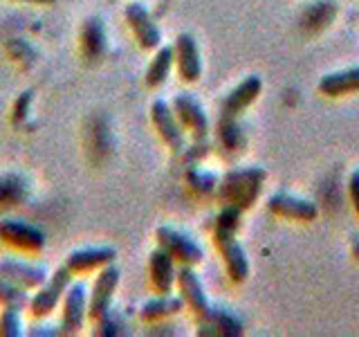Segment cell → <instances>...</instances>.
<instances>
[{
    "mask_svg": "<svg viewBox=\"0 0 359 337\" xmlns=\"http://www.w3.org/2000/svg\"><path fill=\"white\" fill-rule=\"evenodd\" d=\"M265 178L267 173L258 166L233 168V171H229L220 183V189H218L220 200L224 205L241 207L243 211L250 209L256 202L258 194H261Z\"/></svg>",
    "mask_w": 359,
    "mask_h": 337,
    "instance_id": "obj_1",
    "label": "cell"
},
{
    "mask_svg": "<svg viewBox=\"0 0 359 337\" xmlns=\"http://www.w3.org/2000/svg\"><path fill=\"white\" fill-rule=\"evenodd\" d=\"M72 284V272L65 265L59 267L52 277L45 279V284L39 288L34 297H29V310L34 317H48V315L59 306L67 286Z\"/></svg>",
    "mask_w": 359,
    "mask_h": 337,
    "instance_id": "obj_2",
    "label": "cell"
},
{
    "mask_svg": "<svg viewBox=\"0 0 359 337\" xmlns=\"http://www.w3.org/2000/svg\"><path fill=\"white\" fill-rule=\"evenodd\" d=\"M117 286H119V270L112 263L101 267V272L95 279L93 292H90V299H88V317L95 324L104 319L106 315H110L112 295H115Z\"/></svg>",
    "mask_w": 359,
    "mask_h": 337,
    "instance_id": "obj_3",
    "label": "cell"
},
{
    "mask_svg": "<svg viewBox=\"0 0 359 337\" xmlns=\"http://www.w3.org/2000/svg\"><path fill=\"white\" fill-rule=\"evenodd\" d=\"M0 243H7L20 252H41L48 241H45L43 230L34 225L18 218H3L0 220Z\"/></svg>",
    "mask_w": 359,
    "mask_h": 337,
    "instance_id": "obj_4",
    "label": "cell"
},
{
    "mask_svg": "<svg viewBox=\"0 0 359 337\" xmlns=\"http://www.w3.org/2000/svg\"><path fill=\"white\" fill-rule=\"evenodd\" d=\"M155 236H157V245L164 247V250L182 265H198L202 258H205L202 247L191 239V236L177 232L173 227L162 225V227H157Z\"/></svg>",
    "mask_w": 359,
    "mask_h": 337,
    "instance_id": "obj_5",
    "label": "cell"
},
{
    "mask_svg": "<svg viewBox=\"0 0 359 337\" xmlns=\"http://www.w3.org/2000/svg\"><path fill=\"white\" fill-rule=\"evenodd\" d=\"M123 18H126L133 37L137 39L140 48L144 50H157L162 45V32L153 20L151 11L146 9L142 3H130L123 9Z\"/></svg>",
    "mask_w": 359,
    "mask_h": 337,
    "instance_id": "obj_6",
    "label": "cell"
},
{
    "mask_svg": "<svg viewBox=\"0 0 359 337\" xmlns=\"http://www.w3.org/2000/svg\"><path fill=\"white\" fill-rule=\"evenodd\" d=\"M173 112H175L177 121L182 124L184 128H189L191 135H194L198 142H202L207 138L209 119H207L205 108L200 106V101L196 97H191L189 93H180L173 99Z\"/></svg>",
    "mask_w": 359,
    "mask_h": 337,
    "instance_id": "obj_7",
    "label": "cell"
},
{
    "mask_svg": "<svg viewBox=\"0 0 359 337\" xmlns=\"http://www.w3.org/2000/svg\"><path fill=\"white\" fill-rule=\"evenodd\" d=\"M151 119L155 131L160 133V138L166 142V146H171L173 151L184 149V133L182 124L177 121L173 106H168L164 99H155L151 106Z\"/></svg>",
    "mask_w": 359,
    "mask_h": 337,
    "instance_id": "obj_8",
    "label": "cell"
},
{
    "mask_svg": "<svg viewBox=\"0 0 359 337\" xmlns=\"http://www.w3.org/2000/svg\"><path fill=\"white\" fill-rule=\"evenodd\" d=\"M88 317V292L83 284H70L63 295V324L65 335H74L83 329Z\"/></svg>",
    "mask_w": 359,
    "mask_h": 337,
    "instance_id": "obj_9",
    "label": "cell"
},
{
    "mask_svg": "<svg viewBox=\"0 0 359 337\" xmlns=\"http://www.w3.org/2000/svg\"><path fill=\"white\" fill-rule=\"evenodd\" d=\"M117 250L108 245H97V247H81V250H74L67 254L65 258V267L70 270L72 275H81V272H93V270H101L115 261Z\"/></svg>",
    "mask_w": 359,
    "mask_h": 337,
    "instance_id": "obj_10",
    "label": "cell"
},
{
    "mask_svg": "<svg viewBox=\"0 0 359 337\" xmlns=\"http://www.w3.org/2000/svg\"><path fill=\"white\" fill-rule=\"evenodd\" d=\"M175 284L180 288V297L184 299V306H189L198 317L202 319L209 312V299L205 295V288H202V281L198 279L194 265H182L177 270V279Z\"/></svg>",
    "mask_w": 359,
    "mask_h": 337,
    "instance_id": "obj_11",
    "label": "cell"
},
{
    "mask_svg": "<svg viewBox=\"0 0 359 337\" xmlns=\"http://www.w3.org/2000/svg\"><path fill=\"white\" fill-rule=\"evenodd\" d=\"M267 207L274 216L280 218H290V220H303V223H310L319 216V209L314 202L306 200V198H297V196H290V194H274L269 196L267 200Z\"/></svg>",
    "mask_w": 359,
    "mask_h": 337,
    "instance_id": "obj_12",
    "label": "cell"
},
{
    "mask_svg": "<svg viewBox=\"0 0 359 337\" xmlns=\"http://www.w3.org/2000/svg\"><path fill=\"white\" fill-rule=\"evenodd\" d=\"M261 90H263L261 77H256V74L245 77L243 81L236 86L227 97H224V101H222V119H236V117H238L247 106L254 104L256 97L261 95Z\"/></svg>",
    "mask_w": 359,
    "mask_h": 337,
    "instance_id": "obj_13",
    "label": "cell"
},
{
    "mask_svg": "<svg viewBox=\"0 0 359 337\" xmlns=\"http://www.w3.org/2000/svg\"><path fill=\"white\" fill-rule=\"evenodd\" d=\"M175 63H177V72L182 77V81L194 84L202 74V59H200V50L198 43L191 34H180L175 45Z\"/></svg>",
    "mask_w": 359,
    "mask_h": 337,
    "instance_id": "obj_14",
    "label": "cell"
},
{
    "mask_svg": "<svg viewBox=\"0 0 359 337\" xmlns=\"http://www.w3.org/2000/svg\"><path fill=\"white\" fill-rule=\"evenodd\" d=\"M149 275H151V284H153L157 295H168V292L173 290V284L177 279L175 258L168 254L164 247H157V250L151 252Z\"/></svg>",
    "mask_w": 359,
    "mask_h": 337,
    "instance_id": "obj_15",
    "label": "cell"
},
{
    "mask_svg": "<svg viewBox=\"0 0 359 337\" xmlns=\"http://www.w3.org/2000/svg\"><path fill=\"white\" fill-rule=\"evenodd\" d=\"M0 275L9 279L11 284H16L20 288H41L48 279V270L43 265H34L25 261H16V258H5L0 261Z\"/></svg>",
    "mask_w": 359,
    "mask_h": 337,
    "instance_id": "obj_16",
    "label": "cell"
},
{
    "mask_svg": "<svg viewBox=\"0 0 359 337\" xmlns=\"http://www.w3.org/2000/svg\"><path fill=\"white\" fill-rule=\"evenodd\" d=\"M218 250L222 252L224 265H227V272L231 281L241 284L247 277H250V261H247V254L243 250V245L236 241V236H227V239H218L216 241Z\"/></svg>",
    "mask_w": 359,
    "mask_h": 337,
    "instance_id": "obj_17",
    "label": "cell"
},
{
    "mask_svg": "<svg viewBox=\"0 0 359 337\" xmlns=\"http://www.w3.org/2000/svg\"><path fill=\"white\" fill-rule=\"evenodd\" d=\"M319 93L325 97H344L359 93V67H348V70L339 72H328L321 77L319 81Z\"/></svg>",
    "mask_w": 359,
    "mask_h": 337,
    "instance_id": "obj_18",
    "label": "cell"
},
{
    "mask_svg": "<svg viewBox=\"0 0 359 337\" xmlns=\"http://www.w3.org/2000/svg\"><path fill=\"white\" fill-rule=\"evenodd\" d=\"M184 308V299L177 295H157L153 299H149L140 310V317L144 322H157L164 317H171V315H177Z\"/></svg>",
    "mask_w": 359,
    "mask_h": 337,
    "instance_id": "obj_19",
    "label": "cell"
},
{
    "mask_svg": "<svg viewBox=\"0 0 359 337\" xmlns=\"http://www.w3.org/2000/svg\"><path fill=\"white\" fill-rule=\"evenodd\" d=\"M81 45L88 59H99L106 52V27L99 16H90L81 29Z\"/></svg>",
    "mask_w": 359,
    "mask_h": 337,
    "instance_id": "obj_20",
    "label": "cell"
},
{
    "mask_svg": "<svg viewBox=\"0 0 359 337\" xmlns=\"http://www.w3.org/2000/svg\"><path fill=\"white\" fill-rule=\"evenodd\" d=\"M173 63H175L173 45H160V48H157V54L153 56V61L149 63V70H146V86L160 88L168 79V74H171Z\"/></svg>",
    "mask_w": 359,
    "mask_h": 337,
    "instance_id": "obj_21",
    "label": "cell"
},
{
    "mask_svg": "<svg viewBox=\"0 0 359 337\" xmlns=\"http://www.w3.org/2000/svg\"><path fill=\"white\" fill-rule=\"evenodd\" d=\"M202 324H205V329H213L216 335H241L243 333V326L238 319H233L231 315H227L224 310H216V308H209V312L202 317Z\"/></svg>",
    "mask_w": 359,
    "mask_h": 337,
    "instance_id": "obj_22",
    "label": "cell"
},
{
    "mask_svg": "<svg viewBox=\"0 0 359 337\" xmlns=\"http://www.w3.org/2000/svg\"><path fill=\"white\" fill-rule=\"evenodd\" d=\"M0 306H14V308H25L29 306V297L25 288H20L16 284H11L9 279L0 275Z\"/></svg>",
    "mask_w": 359,
    "mask_h": 337,
    "instance_id": "obj_23",
    "label": "cell"
},
{
    "mask_svg": "<svg viewBox=\"0 0 359 337\" xmlns=\"http://www.w3.org/2000/svg\"><path fill=\"white\" fill-rule=\"evenodd\" d=\"M27 185L18 176L0 178V205H16L20 198H25Z\"/></svg>",
    "mask_w": 359,
    "mask_h": 337,
    "instance_id": "obj_24",
    "label": "cell"
},
{
    "mask_svg": "<svg viewBox=\"0 0 359 337\" xmlns=\"http://www.w3.org/2000/svg\"><path fill=\"white\" fill-rule=\"evenodd\" d=\"M0 335H5V337H18V335H22L20 308L5 306L3 315H0Z\"/></svg>",
    "mask_w": 359,
    "mask_h": 337,
    "instance_id": "obj_25",
    "label": "cell"
},
{
    "mask_svg": "<svg viewBox=\"0 0 359 337\" xmlns=\"http://www.w3.org/2000/svg\"><path fill=\"white\" fill-rule=\"evenodd\" d=\"M187 180L196 191H200V194H209V191H213L218 185L216 176L209 173V171H202V168H194V171H189Z\"/></svg>",
    "mask_w": 359,
    "mask_h": 337,
    "instance_id": "obj_26",
    "label": "cell"
},
{
    "mask_svg": "<svg viewBox=\"0 0 359 337\" xmlns=\"http://www.w3.org/2000/svg\"><path fill=\"white\" fill-rule=\"evenodd\" d=\"M348 196H351L355 211L359 213V168H357V171H353L351 178H348Z\"/></svg>",
    "mask_w": 359,
    "mask_h": 337,
    "instance_id": "obj_27",
    "label": "cell"
},
{
    "mask_svg": "<svg viewBox=\"0 0 359 337\" xmlns=\"http://www.w3.org/2000/svg\"><path fill=\"white\" fill-rule=\"evenodd\" d=\"M29 101H32V93H22L16 101V108H14V121L20 124L22 119L27 117V106H29Z\"/></svg>",
    "mask_w": 359,
    "mask_h": 337,
    "instance_id": "obj_28",
    "label": "cell"
},
{
    "mask_svg": "<svg viewBox=\"0 0 359 337\" xmlns=\"http://www.w3.org/2000/svg\"><path fill=\"white\" fill-rule=\"evenodd\" d=\"M16 3H29V5H50L54 0H16Z\"/></svg>",
    "mask_w": 359,
    "mask_h": 337,
    "instance_id": "obj_29",
    "label": "cell"
},
{
    "mask_svg": "<svg viewBox=\"0 0 359 337\" xmlns=\"http://www.w3.org/2000/svg\"><path fill=\"white\" fill-rule=\"evenodd\" d=\"M353 252H355V256L359 258V241H357V243L353 245Z\"/></svg>",
    "mask_w": 359,
    "mask_h": 337,
    "instance_id": "obj_30",
    "label": "cell"
}]
</instances>
